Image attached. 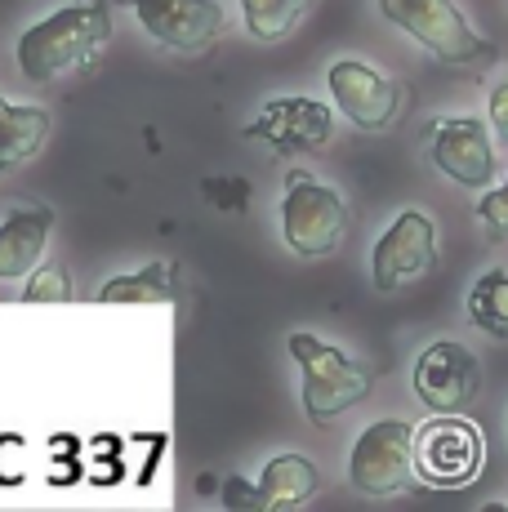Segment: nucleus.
Listing matches in <instances>:
<instances>
[{
    "instance_id": "1",
    "label": "nucleus",
    "mask_w": 508,
    "mask_h": 512,
    "mask_svg": "<svg viewBox=\"0 0 508 512\" xmlns=\"http://www.w3.org/2000/svg\"><path fill=\"white\" fill-rule=\"evenodd\" d=\"M107 41H112V14H107L103 0L63 5L18 36V72L32 85H54L76 67L94 63Z\"/></svg>"
},
{
    "instance_id": "2",
    "label": "nucleus",
    "mask_w": 508,
    "mask_h": 512,
    "mask_svg": "<svg viewBox=\"0 0 508 512\" xmlns=\"http://www.w3.org/2000/svg\"><path fill=\"white\" fill-rule=\"evenodd\" d=\"M353 210L330 183L312 179L308 170L286 174V192H281V236L299 259H326L344 245Z\"/></svg>"
},
{
    "instance_id": "3",
    "label": "nucleus",
    "mask_w": 508,
    "mask_h": 512,
    "mask_svg": "<svg viewBox=\"0 0 508 512\" xmlns=\"http://www.w3.org/2000/svg\"><path fill=\"white\" fill-rule=\"evenodd\" d=\"M290 357L304 370V410L312 423H330L353 410L370 392V370L344 348L317 339V334H290Z\"/></svg>"
},
{
    "instance_id": "4",
    "label": "nucleus",
    "mask_w": 508,
    "mask_h": 512,
    "mask_svg": "<svg viewBox=\"0 0 508 512\" xmlns=\"http://www.w3.org/2000/svg\"><path fill=\"white\" fill-rule=\"evenodd\" d=\"M379 14L406 36H415L437 63L482 67L495 58V45L473 32L455 0H379Z\"/></svg>"
},
{
    "instance_id": "5",
    "label": "nucleus",
    "mask_w": 508,
    "mask_h": 512,
    "mask_svg": "<svg viewBox=\"0 0 508 512\" xmlns=\"http://www.w3.org/2000/svg\"><path fill=\"white\" fill-rule=\"evenodd\" d=\"M419 477L415 464V428L406 419H379L370 428H361L348 455V481L361 495H397Z\"/></svg>"
},
{
    "instance_id": "6",
    "label": "nucleus",
    "mask_w": 508,
    "mask_h": 512,
    "mask_svg": "<svg viewBox=\"0 0 508 512\" xmlns=\"http://www.w3.org/2000/svg\"><path fill=\"white\" fill-rule=\"evenodd\" d=\"M486 441L482 428L459 415H433L415 428V464L428 486H468L482 472Z\"/></svg>"
},
{
    "instance_id": "7",
    "label": "nucleus",
    "mask_w": 508,
    "mask_h": 512,
    "mask_svg": "<svg viewBox=\"0 0 508 512\" xmlns=\"http://www.w3.org/2000/svg\"><path fill=\"white\" fill-rule=\"evenodd\" d=\"M428 156L451 183L468 192H486L495 187V143H491V121L482 116H446L428 134Z\"/></svg>"
},
{
    "instance_id": "8",
    "label": "nucleus",
    "mask_w": 508,
    "mask_h": 512,
    "mask_svg": "<svg viewBox=\"0 0 508 512\" xmlns=\"http://www.w3.org/2000/svg\"><path fill=\"white\" fill-rule=\"evenodd\" d=\"M410 383H415V397L433 415H459L477 397V388H482V366H477V357L464 343L437 339L415 357Z\"/></svg>"
},
{
    "instance_id": "9",
    "label": "nucleus",
    "mask_w": 508,
    "mask_h": 512,
    "mask_svg": "<svg viewBox=\"0 0 508 512\" xmlns=\"http://www.w3.org/2000/svg\"><path fill=\"white\" fill-rule=\"evenodd\" d=\"M330 98L335 107L366 134H384L397 121V107H402V85L393 76H384L379 67L361 63V58H339L326 72Z\"/></svg>"
},
{
    "instance_id": "10",
    "label": "nucleus",
    "mask_w": 508,
    "mask_h": 512,
    "mask_svg": "<svg viewBox=\"0 0 508 512\" xmlns=\"http://www.w3.org/2000/svg\"><path fill=\"white\" fill-rule=\"evenodd\" d=\"M437 263V223L424 210H406L393 219V228L370 250V281L375 290H402L419 281Z\"/></svg>"
},
{
    "instance_id": "11",
    "label": "nucleus",
    "mask_w": 508,
    "mask_h": 512,
    "mask_svg": "<svg viewBox=\"0 0 508 512\" xmlns=\"http://www.w3.org/2000/svg\"><path fill=\"white\" fill-rule=\"evenodd\" d=\"M335 134V112H330L321 98H272L259 116L246 125V139L268 143L277 152H312V147H326Z\"/></svg>"
},
{
    "instance_id": "12",
    "label": "nucleus",
    "mask_w": 508,
    "mask_h": 512,
    "mask_svg": "<svg viewBox=\"0 0 508 512\" xmlns=\"http://www.w3.org/2000/svg\"><path fill=\"white\" fill-rule=\"evenodd\" d=\"M139 14L143 32L156 45L197 54L223 32V5L219 0H125Z\"/></svg>"
},
{
    "instance_id": "13",
    "label": "nucleus",
    "mask_w": 508,
    "mask_h": 512,
    "mask_svg": "<svg viewBox=\"0 0 508 512\" xmlns=\"http://www.w3.org/2000/svg\"><path fill=\"white\" fill-rule=\"evenodd\" d=\"M321 490V472L312 459L304 455H277L268 459L259 472V481L246 486V481L232 477L223 486V504L228 508H259V512H272V508H299L308 504L312 495Z\"/></svg>"
},
{
    "instance_id": "14",
    "label": "nucleus",
    "mask_w": 508,
    "mask_h": 512,
    "mask_svg": "<svg viewBox=\"0 0 508 512\" xmlns=\"http://www.w3.org/2000/svg\"><path fill=\"white\" fill-rule=\"evenodd\" d=\"M50 228L54 214L45 205L14 210L0 223V281H27L41 268L45 250H50Z\"/></svg>"
},
{
    "instance_id": "15",
    "label": "nucleus",
    "mask_w": 508,
    "mask_h": 512,
    "mask_svg": "<svg viewBox=\"0 0 508 512\" xmlns=\"http://www.w3.org/2000/svg\"><path fill=\"white\" fill-rule=\"evenodd\" d=\"M45 134H50V112L45 107H18L0 94V174L32 161L41 152Z\"/></svg>"
},
{
    "instance_id": "16",
    "label": "nucleus",
    "mask_w": 508,
    "mask_h": 512,
    "mask_svg": "<svg viewBox=\"0 0 508 512\" xmlns=\"http://www.w3.org/2000/svg\"><path fill=\"white\" fill-rule=\"evenodd\" d=\"M174 281H179V268L165 259H152L139 272L112 277L99 290V299L103 303H174Z\"/></svg>"
},
{
    "instance_id": "17",
    "label": "nucleus",
    "mask_w": 508,
    "mask_h": 512,
    "mask_svg": "<svg viewBox=\"0 0 508 512\" xmlns=\"http://www.w3.org/2000/svg\"><path fill=\"white\" fill-rule=\"evenodd\" d=\"M468 321L491 339H508V272L491 268L468 290Z\"/></svg>"
},
{
    "instance_id": "18",
    "label": "nucleus",
    "mask_w": 508,
    "mask_h": 512,
    "mask_svg": "<svg viewBox=\"0 0 508 512\" xmlns=\"http://www.w3.org/2000/svg\"><path fill=\"white\" fill-rule=\"evenodd\" d=\"M308 5L312 0H241L246 32L254 41H281V36L295 32V23L304 18Z\"/></svg>"
},
{
    "instance_id": "19",
    "label": "nucleus",
    "mask_w": 508,
    "mask_h": 512,
    "mask_svg": "<svg viewBox=\"0 0 508 512\" xmlns=\"http://www.w3.org/2000/svg\"><path fill=\"white\" fill-rule=\"evenodd\" d=\"M23 299L32 303H67L72 299V277L63 263H41L32 277L23 281Z\"/></svg>"
},
{
    "instance_id": "20",
    "label": "nucleus",
    "mask_w": 508,
    "mask_h": 512,
    "mask_svg": "<svg viewBox=\"0 0 508 512\" xmlns=\"http://www.w3.org/2000/svg\"><path fill=\"white\" fill-rule=\"evenodd\" d=\"M477 223H482L495 241H504V236H508V179L495 183V187H486V196L477 201Z\"/></svg>"
},
{
    "instance_id": "21",
    "label": "nucleus",
    "mask_w": 508,
    "mask_h": 512,
    "mask_svg": "<svg viewBox=\"0 0 508 512\" xmlns=\"http://www.w3.org/2000/svg\"><path fill=\"white\" fill-rule=\"evenodd\" d=\"M491 130L500 143H508V81L491 90Z\"/></svg>"
}]
</instances>
